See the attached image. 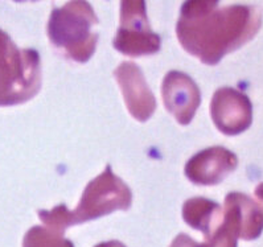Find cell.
<instances>
[{
	"label": "cell",
	"instance_id": "30bf717a",
	"mask_svg": "<svg viewBox=\"0 0 263 247\" xmlns=\"http://www.w3.org/2000/svg\"><path fill=\"white\" fill-rule=\"evenodd\" d=\"M223 218L245 241H253L263 230V204L249 196L233 192L225 197Z\"/></svg>",
	"mask_w": 263,
	"mask_h": 247
},
{
	"label": "cell",
	"instance_id": "9a60e30c",
	"mask_svg": "<svg viewBox=\"0 0 263 247\" xmlns=\"http://www.w3.org/2000/svg\"><path fill=\"white\" fill-rule=\"evenodd\" d=\"M255 196H257L259 200L263 201V182L262 184H259V185L257 186V189H255Z\"/></svg>",
	"mask_w": 263,
	"mask_h": 247
},
{
	"label": "cell",
	"instance_id": "3957f363",
	"mask_svg": "<svg viewBox=\"0 0 263 247\" xmlns=\"http://www.w3.org/2000/svg\"><path fill=\"white\" fill-rule=\"evenodd\" d=\"M98 17L86 2H70L54 8L48 22V37L62 54L74 61H89L98 41L94 27Z\"/></svg>",
	"mask_w": 263,
	"mask_h": 247
},
{
	"label": "cell",
	"instance_id": "6da1fadb",
	"mask_svg": "<svg viewBox=\"0 0 263 247\" xmlns=\"http://www.w3.org/2000/svg\"><path fill=\"white\" fill-rule=\"evenodd\" d=\"M262 27V12L254 6L220 7L193 0L181 6L176 34L181 47L206 65L250 41Z\"/></svg>",
	"mask_w": 263,
	"mask_h": 247
},
{
	"label": "cell",
	"instance_id": "277c9868",
	"mask_svg": "<svg viewBox=\"0 0 263 247\" xmlns=\"http://www.w3.org/2000/svg\"><path fill=\"white\" fill-rule=\"evenodd\" d=\"M41 87L40 56L20 49L0 29V106H13L33 98Z\"/></svg>",
	"mask_w": 263,
	"mask_h": 247
},
{
	"label": "cell",
	"instance_id": "4fadbf2b",
	"mask_svg": "<svg viewBox=\"0 0 263 247\" xmlns=\"http://www.w3.org/2000/svg\"><path fill=\"white\" fill-rule=\"evenodd\" d=\"M23 247H73V243L62 238V233L49 232L41 226H34L24 237Z\"/></svg>",
	"mask_w": 263,
	"mask_h": 247
},
{
	"label": "cell",
	"instance_id": "5b68a950",
	"mask_svg": "<svg viewBox=\"0 0 263 247\" xmlns=\"http://www.w3.org/2000/svg\"><path fill=\"white\" fill-rule=\"evenodd\" d=\"M114 48L131 57L154 54L160 49V37L149 28L146 3L122 2L121 27L114 39Z\"/></svg>",
	"mask_w": 263,
	"mask_h": 247
},
{
	"label": "cell",
	"instance_id": "7c38bea8",
	"mask_svg": "<svg viewBox=\"0 0 263 247\" xmlns=\"http://www.w3.org/2000/svg\"><path fill=\"white\" fill-rule=\"evenodd\" d=\"M237 238L238 237H237L232 226L223 218L220 227L217 229L211 237H208V241L205 243L197 244L188 235L180 234L172 242L171 247H237Z\"/></svg>",
	"mask_w": 263,
	"mask_h": 247
},
{
	"label": "cell",
	"instance_id": "5bb4252c",
	"mask_svg": "<svg viewBox=\"0 0 263 247\" xmlns=\"http://www.w3.org/2000/svg\"><path fill=\"white\" fill-rule=\"evenodd\" d=\"M96 247H126L121 243V242L112 241V242H105V243H99Z\"/></svg>",
	"mask_w": 263,
	"mask_h": 247
},
{
	"label": "cell",
	"instance_id": "52a82bcc",
	"mask_svg": "<svg viewBox=\"0 0 263 247\" xmlns=\"http://www.w3.org/2000/svg\"><path fill=\"white\" fill-rule=\"evenodd\" d=\"M163 101L168 111L180 124L186 126L195 117L201 102V94L192 78L181 71L167 73L161 86Z\"/></svg>",
	"mask_w": 263,
	"mask_h": 247
},
{
	"label": "cell",
	"instance_id": "8992f818",
	"mask_svg": "<svg viewBox=\"0 0 263 247\" xmlns=\"http://www.w3.org/2000/svg\"><path fill=\"white\" fill-rule=\"evenodd\" d=\"M211 114L217 128L225 135H238L251 126L253 105L248 96L233 89L222 87L214 93Z\"/></svg>",
	"mask_w": 263,
	"mask_h": 247
},
{
	"label": "cell",
	"instance_id": "8fae6325",
	"mask_svg": "<svg viewBox=\"0 0 263 247\" xmlns=\"http://www.w3.org/2000/svg\"><path fill=\"white\" fill-rule=\"evenodd\" d=\"M183 217L189 226L202 232L208 238L222 223L223 210L212 200L195 197L184 204Z\"/></svg>",
	"mask_w": 263,
	"mask_h": 247
},
{
	"label": "cell",
	"instance_id": "9c48e42d",
	"mask_svg": "<svg viewBox=\"0 0 263 247\" xmlns=\"http://www.w3.org/2000/svg\"><path fill=\"white\" fill-rule=\"evenodd\" d=\"M238 159L223 147H211L195 155L185 165V176L193 184L216 185L235 169Z\"/></svg>",
	"mask_w": 263,
	"mask_h": 247
},
{
	"label": "cell",
	"instance_id": "7a4b0ae2",
	"mask_svg": "<svg viewBox=\"0 0 263 247\" xmlns=\"http://www.w3.org/2000/svg\"><path fill=\"white\" fill-rule=\"evenodd\" d=\"M131 202L133 195L130 188L115 176L110 165H107L102 175L89 182L80 205L73 212H69L65 205H60L50 212L40 210L39 217L45 225L62 233L68 226L96 219L118 209L127 210Z\"/></svg>",
	"mask_w": 263,
	"mask_h": 247
},
{
	"label": "cell",
	"instance_id": "ba28073f",
	"mask_svg": "<svg viewBox=\"0 0 263 247\" xmlns=\"http://www.w3.org/2000/svg\"><path fill=\"white\" fill-rule=\"evenodd\" d=\"M130 114L139 122L148 121L156 108V99L147 86L142 70L133 62H122L114 71Z\"/></svg>",
	"mask_w": 263,
	"mask_h": 247
}]
</instances>
